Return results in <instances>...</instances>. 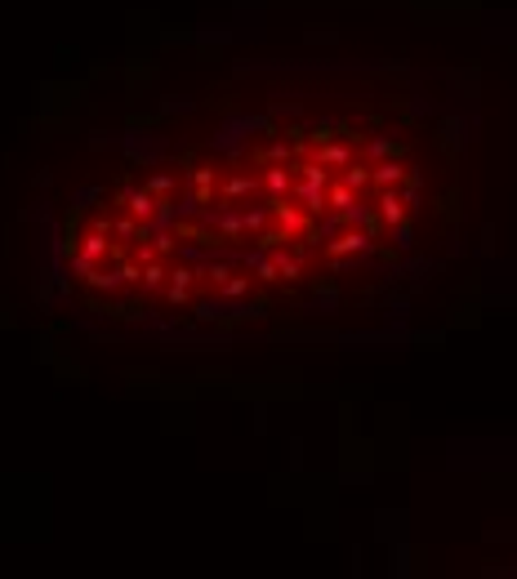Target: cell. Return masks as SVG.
<instances>
[{
    "label": "cell",
    "mask_w": 517,
    "mask_h": 579,
    "mask_svg": "<svg viewBox=\"0 0 517 579\" xmlns=\"http://www.w3.org/2000/svg\"><path fill=\"white\" fill-rule=\"evenodd\" d=\"M375 183H383V187H388V183H402V165H397V161L375 165Z\"/></svg>",
    "instance_id": "cell-1"
},
{
    "label": "cell",
    "mask_w": 517,
    "mask_h": 579,
    "mask_svg": "<svg viewBox=\"0 0 517 579\" xmlns=\"http://www.w3.org/2000/svg\"><path fill=\"white\" fill-rule=\"evenodd\" d=\"M379 205H383L379 214H383V219H388V223H397V219H402V196H397V192H388V196H383Z\"/></svg>",
    "instance_id": "cell-2"
},
{
    "label": "cell",
    "mask_w": 517,
    "mask_h": 579,
    "mask_svg": "<svg viewBox=\"0 0 517 579\" xmlns=\"http://www.w3.org/2000/svg\"><path fill=\"white\" fill-rule=\"evenodd\" d=\"M129 210H134L139 219H148V214L156 210V205H152V196H148V192H134V196H129Z\"/></svg>",
    "instance_id": "cell-3"
},
{
    "label": "cell",
    "mask_w": 517,
    "mask_h": 579,
    "mask_svg": "<svg viewBox=\"0 0 517 579\" xmlns=\"http://www.w3.org/2000/svg\"><path fill=\"white\" fill-rule=\"evenodd\" d=\"M344 250H366V236H362V232H353V236L334 241V245H330V255H344Z\"/></svg>",
    "instance_id": "cell-4"
},
{
    "label": "cell",
    "mask_w": 517,
    "mask_h": 579,
    "mask_svg": "<svg viewBox=\"0 0 517 579\" xmlns=\"http://www.w3.org/2000/svg\"><path fill=\"white\" fill-rule=\"evenodd\" d=\"M370 178H375V174H370V170H366V165H353V170H348V178H344V183H348V187H353V192H357V187H366V183H370Z\"/></svg>",
    "instance_id": "cell-5"
},
{
    "label": "cell",
    "mask_w": 517,
    "mask_h": 579,
    "mask_svg": "<svg viewBox=\"0 0 517 579\" xmlns=\"http://www.w3.org/2000/svg\"><path fill=\"white\" fill-rule=\"evenodd\" d=\"M330 201H334V210H344V214H348V210H353V187H348V183H344V187H334V192H330Z\"/></svg>",
    "instance_id": "cell-6"
},
{
    "label": "cell",
    "mask_w": 517,
    "mask_h": 579,
    "mask_svg": "<svg viewBox=\"0 0 517 579\" xmlns=\"http://www.w3.org/2000/svg\"><path fill=\"white\" fill-rule=\"evenodd\" d=\"M321 161H330V165H348V148H321Z\"/></svg>",
    "instance_id": "cell-7"
},
{
    "label": "cell",
    "mask_w": 517,
    "mask_h": 579,
    "mask_svg": "<svg viewBox=\"0 0 517 579\" xmlns=\"http://www.w3.org/2000/svg\"><path fill=\"white\" fill-rule=\"evenodd\" d=\"M312 138H317V143H330L334 138V125H330V120H321V125L312 129Z\"/></svg>",
    "instance_id": "cell-8"
},
{
    "label": "cell",
    "mask_w": 517,
    "mask_h": 579,
    "mask_svg": "<svg viewBox=\"0 0 517 579\" xmlns=\"http://www.w3.org/2000/svg\"><path fill=\"white\" fill-rule=\"evenodd\" d=\"M268 183H272V187H276V192H281V187H285V183H290V178H285V174H281V170H272V174H268Z\"/></svg>",
    "instance_id": "cell-9"
}]
</instances>
